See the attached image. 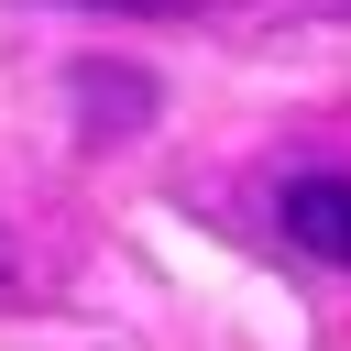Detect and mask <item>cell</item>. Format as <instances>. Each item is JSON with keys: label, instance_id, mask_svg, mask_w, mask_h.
Masks as SVG:
<instances>
[{"label": "cell", "instance_id": "7a4b0ae2", "mask_svg": "<svg viewBox=\"0 0 351 351\" xmlns=\"http://www.w3.org/2000/svg\"><path fill=\"white\" fill-rule=\"evenodd\" d=\"M66 88H77V121H88V132H143V121H154V77H143V66L77 55V66H66Z\"/></svg>", "mask_w": 351, "mask_h": 351}, {"label": "cell", "instance_id": "277c9868", "mask_svg": "<svg viewBox=\"0 0 351 351\" xmlns=\"http://www.w3.org/2000/svg\"><path fill=\"white\" fill-rule=\"evenodd\" d=\"M318 11H351V0H318Z\"/></svg>", "mask_w": 351, "mask_h": 351}, {"label": "cell", "instance_id": "3957f363", "mask_svg": "<svg viewBox=\"0 0 351 351\" xmlns=\"http://www.w3.org/2000/svg\"><path fill=\"white\" fill-rule=\"evenodd\" d=\"M77 11H154V22H197L208 0H77Z\"/></svg>", "mask_w": 351, "mask_h": 351}, {"label": "cell", "instance_id": "6da1fadb", "mask_svg": "<svg viewBox=\"0 0 351 351\" xmlns=\"http://www.w3.org/2000/svg\"><path fill=\"white\" fill-rule=\"evenodd\" d=\"M274 230H285L307 263L351 274V165H296V176L274 186Z\"/></svg>", "mask_w": 351, "mask_h": 351}]
</instances>
